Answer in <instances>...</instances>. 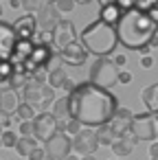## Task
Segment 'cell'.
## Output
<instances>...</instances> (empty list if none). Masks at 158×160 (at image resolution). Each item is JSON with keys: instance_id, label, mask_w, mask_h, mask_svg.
<instances>
[{"instance_id": "obj_22", "label": "cell", "mask_w": 158, "mask_h": 160, "mask_svg": "<svg viewBox=\"0 0 158 160\" xmlns=\"http://www.w3.org/2000/svg\"><path fill=\"white\" fill-rule=\"evenodd\" d=\"M97 138H99V145H101V147H112L114 140H116V134L112 132L110 123H105V125L97 127Z\"/></svg>"}, {"instance_id": "obj_33", "label": "cell", "mask_w": 158, "mask_h": 160, "mask_svg": "<svg viewBox=\"0 0 158 160\" xmlns=\"http://www.w3.org/2000/svg\"><path fill=\"white\" fill-rule=\"evenodd\" d=\"M18 129H20V136H33V132H35L33 121H22V123L18 125Z\"/></svg>"}, {"instance_id": "obj_1", "label": "cell", "mask_w": 158, "mask_h": 160, "mask_svg": "<svg viewBox=\"0 0 158 160\" xmlns=\"http://www.w3.org/2000/svg\"><path fill=\"white\" fill-rule=\"evenodd\" d=\"M68 105H70V118L92 129L110 123V118L119 110L116 97L110 90H103L90 81L77 83V88L68 94Z\"/></svg>"}, {"instance_id": "obj_21", "label": "cell", "mask_w": 158, "mask_h": 160, "mask_svg": "<svg viewBox=\"0 0 158 160\" xmlns=\"http://www.w3.org/2000/svg\"><path fill=\"white\" fill-rule=\"evenodd\" d=\"M38 142H40V140H38L35 136H20V140H18V147H16V151H18V153H20L22 158H29V156H31V151L40 147Z\"/></svg>"}, {"instance_id": "obj_26", "label": "cell", "mask_w": 158, "mask_h": 160, "mask_svg": "<svg viewBox=\"0 0 158 160\" xmlns=\"http://www.w3.org/2000/svg\"><path fill=\"white\" fill-rule=\"evenodd\" d=\"M81 129H84V125H81L79 121H75V118H68L66 123H62V132H66V134L73 136V138H75Z\"/></svg>"}, {"instance_id": "obj_18", "label": "cell", "mask_w": 158, "mask_h": 160, "mask_svg": "<svg viewBox=\"0 0 158 160\" xmlns=\"http://www.w3.org/2000/svg\"><path fill=\"white\" fill-rule=\"evenodd\" d=\"M134 145H136V138L130 134V136H123V138H116L114 145H112V151L116 158H127L132 151H134Z\"/></svg>"}, {"instance_id": "obj_15", "label": "cell", "mask_w": 158, "mask_h": 160, "mask_svg": "<svg viewBox=\"0 0 158 160\" xmlns=\"http://www.w3.org/2000/svg\"><path fill=\"white\" fill-rule=\"evenodd\" d=\"M20 108V99H18V92L13 88H3L0 90V112L5 114H16Z\"/></svg>"}, {"instance_id": "obj_37", "label": "cell", "mask_w": 158, "mask_h": 160, "mask_svg": "<svg viewBox=\"0 0 158 160\" xmlns=\"http://www.w3.org/2000/svg\"><path fill=\"white\" fill-rule=\"evenodd\" d=\"M114 64L121 68V66H125V64H127V57H125L123 53H116V55H114Z\"/></svg>"}, {"instance_id": "obj_35", "label": "cell", "mask_w": 158, "mask_h": 160, "mask_svg": "<svg viewBox=\"0 0 158 160\" xmlns=\"http://www.w3.org/2000/svg\"><path fill=\"white\" fill-rule=\"evenodd\" d=\"M11 114H5V112H0V127H3V129H9L11 127Z\"/></svg>"}, {"instance_id": "obj_2", "label": "cell", "mask_w": 158, "mask_h": 160, "mask_svg": "<svg viewBox=\"0 0 158 160\" xmlns=\"http://www.w3.org/2000/svg\"><path fill=\"white\" fill-rule=\"evenodd\" d=\"M119 42L130 51H143L151 44L154 35H158V20L140 9H127L121 13V20L116 24Z\"/></svg>"}, {"instance_id": "obj_13", "label": "cell", "mask_w": 158, "mask_h": 160, "mask_svg": "<svg viewBox=\"0 0 158 160\" xmlns=\"http://www.w3.org/2000/svg\"><path fill=\"white\" fill-rule=\"evenodd\" d=\"M57 55H59V59H62L64 64H68V66H81L90 53H88L86 46L77 40V42H73L70 46H66L64 51H59Z\"/></svg>"}, {"instance_id": "obj_14", "label": "cell", "mask_w": 158, "mask_h": 160, "mask_svg": "<svg viewBox=\"0 0 158 160\" xmlns=\"http://www.w3.org/2000/svg\"><path fill=\"white\" fill-rule=\"evenodd\" d=\"M13 29H16V33H18V40H35V35H38V31H40L38 18L31 16V13H27V16H22V18L16 20Z\"/></svg>"}, {"instance_id": "obj_6", "label": "cell", "mask_w": 158, "mask_h": 160, "mask_svg": "<svg viewBox=\"0 0 158 160\" xmlns=\"http://www.w3.org/2000/svg\"><path fill=\"white\" fill-rule=\"evenodd\" d=\"M44 151H46V160H66L70 156V149H73V140L66 132H57L51 140H46L44 145Z\"/></svg>"}, {"instance_id": "obj_20", "label": "cell", "mask_w": 158, "mask_h": 160, "mask_svg": "<svg viewBox=\"0 0 158 160\" xmlns=\"http://www.w3.org/2000/svg\"><path fill=\"white\" fill-rule=\"evenodd\" d=\"M53 116L59 121V123H66L68 118H70V105H68V97H64V99H57L55 103H53Z\"/></svg>"}, {"instance_id": "obj_47", "label": "cell", "mask_w": 158, "mask_h": 160, "mask_svg": "<svg viewBox=\"0 0 158 160\" xmlns=\"http://www.w3.org/2000/svg\"><path fill=\"white\" fill-rule=\"evenodd\" d=\"M81 160H94V158H92V156H84Z\"/></svg>"}, {"instance_id": "obj_43", "label": "cell", "mask_w": 158, "mask_h": 160, "mask_svg": "<svg viewBox=\"0 0 158 160\" xmlns=\"http://www.w3.org/2000/svg\"><path fill=\"white\" fill-rule=\"evenodd\" d=\"M149 46H151V48H158V35H154V40H151Z\"/></svg>"}, {"instance_id": "obj_32", "label": "cell", "mask_w": 158, "mask_h": 160, "mask_svg": "<svg viewBox=\"0 0 158 160\" xmlns=\"http://www.w3.org/2000/svg\"><path fill=\"white\" fill-rule=\"evenodd\" d=\"M75 5H77L75 0H57V2H55V7L59 9L62 16H64V13H70V11L75 9Z\"/></svg>"}, {"instance_id": "obj_29", "label": "cell", "mask_w": 158, "mask_h": 160, "mask_svg": "<svg viewBox=\"0 0 158 160\" xmlns=\"http://www.w3.org/2000/svg\"><path fill=\"white\" fill-rule=\"evenodd\" d=\"M13 72H16V66H13L11 62H0V83L9 81Z\"/></svg>"}, {"instance_id": "obj_45", "label": "cell", "mask_w": 158, "mask_h": 160, "mask_svg": "<svg viewBox=\"0 0 158 160\" xmlns=\"http://www.w3.org/2000/svg\"><path fill=\"white\" fill-rule=\"evenodd\" d=\"M66 160H81V158H79V156H73V153H70V156H68Z\"/></svg>"}, {"instance_id": "obj_50", "label": "cell", "mask_w": 158, "mask_h": 160, "mask_svg": "<svg viewBox=\"0 0 158 160\" xmlns=\"http://www.w3.org/2000/svg\"><path fill=\"white\" fill-rule=\"evenodd\" d=\"M149 160H156V158H149Z\"/></svg>"}, {"instance_id": "obj_36", "label": "cell", "mask_w": 158, "mask_h": 160, "mask_svg": "<svg viewBox=\"0 0 158 160\" xmlns=\"http://www.w3.org/2000/svg\"><path fill=\"white\" fill-rule=\"evenodd\" d=\"M116 5L121 7V11H127V9H134V0H116Z\"/></svg>"}, {"instance_id": "obj_16", "label": "cell", "mask_w": 158, "mask_h": 160, "mask_svg": "<svg viewBox=\"0 0 158 160\" xmlns=\"http://www.w3.org/2000/svg\"><path fill=\"white\" fill-rule=\"evenodd\" d=\"M22 97H24V103H29L33 108H42V103H44V99H42V83H38L35 79H31L24 86Z\"/></svg>"}, {"instance_id": "obj_44", "label": "cell", "mask_w": 158, "mask_h": 160, "mask_svg": "<svg viewBox=\"0 0 158 160\" xmlns=\"http://www.w3.org/2000/svg\"><path fill=\"white\" fill-rule=\"evenodd\" d=\"M75 2H77V5H90L92 0H75Z\"/></svg>"}, {"instance_id": "obj_25", "label": "cell", "mask_w": 158, "mask_h": 160, "mask_svg": "<svg viewBox=\"0 0 158 160\" xmlns=\"http://www.w3.org/2000/svg\"><path fill=\"white\" fill-rule=\"evenodd\" d=\"M42 99H44L42 110H46L51 103H55V101H57V99H55V88H53L51 83H42Z\"/></svg>"}, {"instance_id": "obj_48", "label": "cell", "mask_w": 158, "mask_h": 160, "mask_svg": "<svg viewBox=\"0 0 158 160\" xmlns=\"http://www.w3.org/2000/svg\"><path fill=\"white\" fill-rule=\"evenodd\" d=\"M3 13H5V9H3V5H0V18H3Z\"/></svg>"}, {"instance_id": "obj_4", "label": "cell", "mask_w": 158, "mask_h": 160, "mask_svg": "<svg viewBox=\"0 0 158 160\" xmlns=\"http://www.w3.org/2000/svg\"><path fill=\"white\" fill-rule=\"evenodd\" d=\"M119 77H121V70L114 64V59H110V57H97L94 64L90 66V83H94L103 90L114 88L119 83Z\"/></svg>"}, {"instance_id": "obj_19", "label": "cell", "mask_w": 158, "mask_h": 160, "mask_svg": "<svg viewBox=\"0 0 158 160\" xmlns=\"http://www.w3.org/2000/svg\"><path fill=\"white\" fill-rule=\"evenodd\" d=\"M121 7L119 5H108V7H99V18L101 20H105L108 24H119V20H121Z\"/></svg>"}, {"instance_id": "obj_51", "label": "cell", "mask_w": 158, "mask_h": 160, "mask_svg": "<svg viewBox=\"0 0 158 160\" xmlns=\"http://www.w3.org/2000/svg\"><path fill=\"white\" fill-rule=\"evenodd\" d=\"M110 160H116V158H110Z\"/></svg>"}, {"instance_id": "obj_46", "label": "cell", "mask_w": 158, "mask_h": 160, "mask_svg": "<svg viewBox=\"0 0 158 160\" xmlns=\"http://www.w3.org/2000/svg\"><path fill=\"white\" fill-rule=\"evenodd\" d=\"M3 132H5V129L0 127V147H3Z\"/></svg>"}, {"instance_id": "obj_30", "label": "cell", "mask_w": 158, "mask_h": 160, "mask_svg": "<svg viewBox=\"0 0 158 160\" xmlns=\"http://www.w3.org/2000/svg\"><path fill=\"white\" fill-rule=\"evenodd\" d=\"M18 136H16V132H11V129H5L3 132V147H7V149H16L18 147Z\"/></svg>"}, {"instance_id": "obj_39", "label": "cell", "mask_w": 158, "mask_h": 160, "mask_svg": "<svg viewBox=\"0 0 158 160\" xmlns=\"http://www.w3.org/2000/svg\"><path fill=\"white\" fill-rule=\"evenodd\" d=\"M130 81H132V72H127V70H121L119 83H130Z\"/></svg>"}, {"instance_id": "obj_11", "label": "cell", "mask_w": 158, "mask_h": 160, "mask_svg": "<svg viewBox=\"0 0 158 160\" xmlns=\"http://www.w3.org/2000/svg\"><path fill=\"white\" fill-rule=\"evenodd\" d=\"M35 18H38L40 31H48V33H53V29L64 20L62 13H59V9L55 7V2H46V5L40 9V13H35Z\"/></svg>"}, {"instance_id": "obj_27", "label": "cell", "mask_w": 158, "mask_h": 160, "mask_svg": "<svg viewBox=\"0 0 158 160\" xmlns=\"http://www.w3.org/2000/svg\"><path fill=\"white\" fill-rule=\"evenodd\" d=\"M22 2V9L27 11V13H40V9L46 5V0H20Z\"/></svg>"}, {"instance_id": "obj_34", "label": "cell", "mask_w": 158, "mask_h": 160, "mask_svg": "<svg viewBox=\"0 0 158 160\" xmlns=\"http://www.w3.org/2000/svg\"><path fill=\"white\" fill-rule=\"evenodd\" d=\"M27 160H46V151H44V147L33 149V151H31V156H29Z\"/></svg>"}, {"instance_id": "obj_7", "label": "cell", "mask_w": 158, "mask_h": 160, "mask_svg": "<svg viewBox=\"0 0 158 160\" xmlns=\"http://www.w3.org/2000/svg\"><path fill=\"white\" fill-rule=\"evenodd\" d=\"M33 127H35L33 136L44 145L46 140H51V138L62 129V123L53 116V112H42V114H38V116L33 118Z\"/></svg>"}, {"instance_id": "obj_41", "label": "cell", "mask_w": 158, "mask_h": 160, "mask_svg": "<svg viewBox=\"0 0 158 160\" xmlns=\"http://www.w3.org/2000/svg\"><path fill=\"white\" fill-rule=\"evenodd\" d=\"M99 7H108V5H116V0H97Z\"/></svg>"}, {"instance_id": "obj_8", "label": "cell", "mask_w": 158, "mask_h": 160, "mask_svg": "<svg viewBox=\"0 0 158 160\" xmlns=\"http://www.w3.org/2000/svg\"><path fill=\"white\" fill-rule=\"evenodd\" d=\"M18 44V33L13 24H7L0 20V62H11Z\"/></svg>"}, {"instance_id": "obj_42", "label": "cell", "mask_w": 158, "mask_h": 160, "mask_svg": "<svg viewBox=\"0 0 158 160\" xmlns=\"http://www.w3.org/2000/svg\"><path fill=\"white\" fill-rule=\"evenodd\" d=\"M11 7H13V9H20L22 2H20V0H11Z\"/></svg>"}, {"instance_id": "obj_23", "label": "cell", "mask_w": 158, "mask_h": 160, "mask_svg": "<svg viewBox=\"0 0 158 160\" xmlns=\"http://www.w3.org/2000/svg\"><path fill=\"white\" fill-rule=\"evenodd\" d=\"M29 81H31V75H29V72H24V70L18 66V68H16V72H13V75H11V79H9V88H13V90H16V88H22V90H24V86H27Z\"/></svg>"}, {"instance_id": "obj_28", "label": "cell", "mask_w": 158, "mask_h": 160, "mask_svg": "<svg viewBox=\"0 0 158 160\" xmlns=\"http://www.w3.org/2000/svg\"><path fill=\"white\" fill-rule=\"evenodd\" d=\"M16 114L20 116V121H33V118L38 116V114H35V108L29 105V103H20V108H18Z\"/></svg>"}, {"instance_id": "obj_5", "label": "cell", "mask_w": 158, "mask_h": 160, "mask_svg": "<svg viewBox=\"0 0 158 160\" xmlns=\"http://www.w3.org/2000/svg\"><path fill=\"white\" fill-rule=\"evenodd\" d=\"M130 134L136 140H158V114L145 112V114H134L132 129Z\"/></svg>"}, {"instance_id": "obj_38", "label": "cell", "mask_w": 158, "mask_h": 160, "mask_svg": "<svg viewBox=\"0 0 158 160\" xmlns=\"http://www.w3.org/2000/svg\"><path fill=\"white\" fill-rule=\"evenodd\" d=\"M140 66H143V68H151V66H154L151 55H143V57H140Z\"/></svg>"}, {"instance_id": "obj_24", "label": "cell", "mask_w": 158, "mask_h": 160, "mask_svg": "<svg viewBox=\"0 0 158 160\" xmlns=\"http://www.w3.org/2000/svg\"><path fill=\"white\" fill-rule=\"evenodd\" d=\"M66 79H68V75H66V70H62V68L48 72V83H51L53 88H64Z\"/></svg>"}, {"instance_id": "obj_49", "label": "cell", "mask_w": 158, "mask_h": 160, "mask_svg": "<svg viewBox=\"0 0 158 160\" xmlns=\"http://www.w3.org/2000/svg\"><path fill=\"white\" fill-rule=\"evenodd\" d=\"M46 2H57V0H46Z\"/></svg>"}, {"instance_id": "obj_12", "label": "cell", "mask_w": 158, "mask_h": 160, "mask_svg": "<svg viewBox=\"0 0 158 160\" xmlns=\"http://www.w3.org/2000/svg\"><path fill=\"white\" fill-rule=\"evenodd\" d=\"M132 121H134V112H132V110H127V108H119V110H116V114L110 118V127H112V132L116 134V138L130 136Z\"/></svg>"}, {"instance_id": "obj_10", "label": "cell", "mask_w": 158, "mask_h": 160, "mask_svg": "<svg viewBox=\"0 0 158 160\" xmlns=\"http://www.w3.org/2000/svg\"><path fill=\"white\" fill-rule=\"evenodd\" d=\"M73 42H77L75 24H73L70 20H62V22L53 29V48L59 53V51H64L66 46H70Z\"/></svg>"}, {"instance_id": "obj_40", "label": "cell", "mask_w": 158, "mask_h": 160, "mask_svg": "<svg viewBox=\"0 0 158 160\" xmlns=\"http://www.w3.org/2000/svg\"><path fill=\"white\" fill-rule=\"evenodd\" d=\"M149 158H156V160H158V140H154V142L149 145Z\"/></svg>"}, {"instance_id": "obj_9", "label": "cell", "mask_w": 158, "mask_h": 160, "mask_svg": "<svg viewBox=\"0 0 158 160\" xmlns=\"http://www.w3.org/2000/svg\"><path fill=\"white\" fill-rule=\"evenodd\" d=\"M99 147H101V145H99V138H97V129H92V127L81 129V132L73 138V149H75L79 156H92Z\"/></svg>"}, {"instance_id": "obj_3", "label": "cell", "mask_w": 158, "mask_h": 160, "mask_svg": "<svg viewBox=\"0 0 158 160\" xmlns=\"http://www.w3.org/2000/svg\"><path fill=\"white\" fill-rule=\"evenodd\" d=\"M79 42L86 46V51L90 55H97V57H110L119 44V33H116V27L114 24H108L105 20L97 18L94 22H90L81 35H79Z\"/></svg>"}, {"instance_id": "obj_31", "label": "cell", "mask_w": 158, "mask_h": 160, "mask_svg": "<svg viewBox=\"0 0 158 160\" xmlns=\"http://www.w3.org/2000/svg\"><path fill=\"white\" fill-rule=\"evenodd\" d=\"M134 7L140 9V11L151 13L154 9H158V0H134Z\"/></svg>"}, {"instance_id": "obj_17", "label": "cell", "mask_w": 158, "mask_h": 160, "mask_svg": "<svg viewBox=\"0 0 158 160\" xmlns=\"http://www.w3.org/2000/svg\"><path fill=\"white\" fill-rule=\"evenodd\" d=\"M140 101H143V105L147 108V112L158 114V81H156V83H149V86L140 92Z\"/></svg>"}]
</instances>
